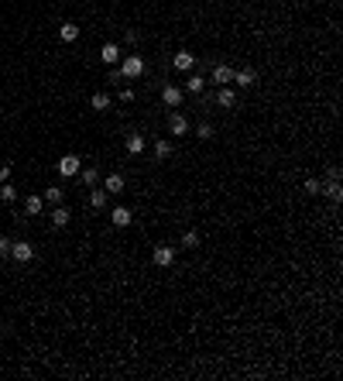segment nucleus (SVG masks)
I'll list each match as a JSON object with an SVG mask.
<instances>
[{"label":"nucleus","instance_id":"nucleus-1","mask_svg":"<svg viewBox=\"0 0 343 381\" xmlns=\"http://www.w3.org/2000/svg\"><path fill=\"white\" fill-rule=\"evenodd\" d=\"M120 76H124V79L144 76V58H141V55H127L124 62H120Z\"/></svg>","mask_w":343,"mask_h":381},{"label":"nucleus","instance_id":"nucleus-2","mask_svg":"<svg viewBox=\"0 0 343 381\" xmlns=\"http://www.w3.org/2000/svg\"><path fill=\"white\" fill-rule=\"evenodd\" d=\"M11 258H14L18 265H28V261L35 258V248H31L28 241H11Z\"/></svg>","mask_w":343,"mask_h":381},{"label":"nucleus","instance_id":"nucleus-3","mask_svg":"<svg viewBox=\"0 0 343 381\" xmlns=\"http://www.w3.org/2000/svg\"><path fill=\"white\" fill-rule=\"evenodd\" d=\"M151 261H154L158 268H172V261H175V248L158 244V248H154V254H151Z\"/></svg>","mask_w":343,"mask_h":381},{"label":"nucleus","instance_id":"nucleus-4","mask_svg":"<svg viewBox=\"0 0 343 381\" xmlns=\"http://www.w3.org/2000/svg\"><path fill=\"white\" fill-rule=\"evenodd\" d=\"M79 165H82L79 155H62V158H58V175L69 179V175H76V172H79Z\"/></svg>","mask_w":343,"mask_h":381},{"label":"nucleus","instance_id":"nucleus-5","mask_svg":"<svg viewBox=\"0 0 343 381\" xmlns=\"http://www.w3.org/2000/svg\"><path fill=\"white\" fill-rule=\"evenodd\" d=\"M161 100H165V107H182L186 93H182L179 86H165V90H161Z\"/></svg>","mask_w":343,"mask_h":381},{"label":"nucleus","instance_id":"nucleus-6","mask_svg":"<svg viewBox=\"0 0 343 381\" xmlns=\"http://www.w3.org/2000/svg\"><path fill=\"white\" fill-rule=\"evenodd\" d=\"M48 220H52V227H69V220H72V213H69L65 206H62V203H58L55 210L48 213Z\"/></svg>","mask_w":343,"mask_h":381},{"label":"nucleus","instance_id":"nucleus-7","mask_svg":"<svg viewBox=\"0 0 343 381\" xmlns=\"http://www.w3.org/2000/svg\"><path fill=\"white\" fill-rule=\"evenodd\" d=\"M168 131L175 134V137H182V134H189V120H186L182 114H172V117H168Z\"/></svg>","mask_w":343,"mask_h":381},{"label":"nucleus","instance_id":"nucleus-8","mask_svg":"<svg viewBox=\"0 0 343 381\" xmlns=\"http://www.w3.org/2000/svg\"><path fill=\"white\" fill-rule=\"evenodd\" d=\"M172 65H175L179 72H189L192 65H196V55H192V52H179V55L172 58Z\"/></svg>","mask_w":343,"mask_h":381},{"label":"nucleus","instance_id":"nucleus-9","mask_svg":"<svg viewBox=\"0 0 343 381\" xmlns=\"http://www.w3.org/2000/svg\"><path fill=\"white\" fill-rule=\"evenodd\" d=\"M319 189L326 192V199H333V203H340L343 199V186H340V179H329L326 186H319Z\"/></svg>","mask_w":343,"mask_h":381},{"label":"nucleus","instance_id":"nucleus-10","mask_svg":"<svg viewBox=\"0 0 343 381\" xmlns=\"http://www.w3.org/2000/svg\"><path fill=\"white\" fill-rule=\"evenodd\" d=\"M41 210H45V199H41L38 192H35V196H28V199H24V213H28V216H38Z\"/></svg>","mask_w":343,"mask_h":381},{"label":"nucleus","instance_id":"nucleus-11","mask_svg":"<svg viewBox=\"0 0 343 381\" xmlns=\"http://www.w3.org/2000/svg\"><path fill=\"white\" fill-rule=\"evenodd\" d=\"M110 220H114V227H131V210H127V206H117L114 213H110Z\"/></svg>","mask_w":343,"mask_h":381},{"label":"nucleus","instance_id":"nucleus-12","mask_svg":"<svg viewBox=\"0 0 343 381\" xmlns=\"http://www.w3.org/2000/svg\"><path fill=\"white\" fill-rule=\"evenodd\" d=\"M103 189H107V196H114V192H124V175H107V182H103Z\"/></svg>","mask_w":343,"mask_h":381},{"label":"nucleus","instance_id":"nucleus-13","mask_svg":"<svg viewBox=\"0 0 343 381\" xmlns=\"http://www.w3.org/2000/svg\"><path fill=\"white\" fill-rule=\"evenodd\" d=\"M216 103H220V107H223V110H230V107H233V103H237V93H233V90H230V86H223V90H220V93H216Z\"/></svg>","mask_w":343,"mask_h":381},{"label":"nucleus","instance_id":"nucleus-14","mask_svg":"<svg viewBox=\"0 0 343 381\" xmlns=\"http://www.w3.org/2000/svg\"><path fill=\"white\" fill-rule=\"evenodd\" d=\"M172 151H175V144H172L168 137H158L154 141V158H168Z\"/></svg>","mask_w":343,"mask_h":381},{"label":"nucleus","instance_id":"nucleus-15","mask_svg":"<svg viewBox=\"0 0 343 381\" xmlns=\"http://www.w3.org/2000/svg\"><path fill=\"white\" fill-rule=\"evenodd\" d=\"M41 199H45V203H52V206H58V203L65 199V189H62V186H48V192H45Z\"/></svg>","mask_w":343,"mask_h":381},{"label":"nucleus","instance_id":"nucleus-16","mask_svg":"<svg viewBox=\"0 0 343 381\" xmlns=\"http://www.w3.org/2000/svg\"><path fill=\"white\" fill-rule=\"evenodd\" d=\"M254 69H237V72H233V83H240V86H244V90H247V86H254Z\"/></svg>","mask_w":343,"mask_h":381},{"label":"nucleus","instance_id":"nucleus-17","mask_svg":"<svg viewBox=\"0 0 343 381\" xmlns=\"http://www.w3.org/2000/svg\"><path fill=\"white\" fill-rule=\"evenodd\" d=\"M58 38H62V41H76L79 38V28L72 24V21H65V24L58 28Z\"/></svg>","mask_w":343,"mask_h":381},{"label":"nucleus","instance_id":"nucleus-18","mask_svg":"<svg viewBox=\"0 0 343 381\" xmlns=\"http://www.w3.org/2000/svg\"><path fill=\"white\" fill-rule=\"evenodd\" d=\"M213 83H233V69L230 65H216L213 69Z\"/></svg>","mask_w":343,"mask_h":381},{"label":"nucleus","instance_id":"nucleus-19","mask_svg":"<svg viewBox=\"0 0 343 381\" xmlns=\"http://www.w3.org/2000/svg\"><path fill=\"white\" fill-rule=\"evenodd\" d=\"M144 151V137H141V134H131V137H127V155H141Z\"/></svg>","mask_w":343,"mask_h":381},{"label":"nucleus","instance_id":"nucleus-20","mask_svg":"<svg viewBox=\"0 0 343 381\" xmlns=\"http://www.w3.org/2000/svg\"><path fill=\"white\" fill-rule=\"evenodd\" d=\"M103 62H107V65H117V62H120V48H117V45H103Z\"/></svg>","mask_w":343,"mask_h":381},{"label":"nucleus","instance_id":"nucleus-21","mask_svg":"<svg viewBox=\"0 0 343 381\" xmlns=\"http://www.w3.org/2000/svg\"><path fill=\"white\" fill-rule=\"evenodd\" d=\"M186 90H189V93H203V90H206V79L203 76H189L186 79Z\"/></svg>","mask_w":343,"mask_h":381},{"label":"nucleus","instance_id":"nucleus-22","mask_svg":"<svg viewBox=\"0 0 343 381\" xmlns=\"http://www.w3.org/2000/svg\"><path fill=\"white\" fill-rule=\"evenodd\" d=\"M103 203H107V189L90 192V206H93V210H103Z\"/></svg>","mask_w":343,"mask_h":381},{"label":"nucleus","instance_id":"nucleus-23","mask_svg":"<svg viewBox=\"0 0 343 381\" xmlns=\"http://www.w3.org/2000/svg\"><path fill=\"white\" fill-rule=\"evenodd\" d=\"M0 199H4V203H14V199H18V189H14L11 182H4V186H0Z\"/></svg>","mask_w":343,"mask_h":381},{"label":"nucleus","instance_id":"nucleus-24","mask_svg":"<svg viewBox=\"0 0 343 381\" xmlns=\"http://www.w3.org/2000/svg\"><path fill=\"white\" fill-rule=\"evenodd\" d=\"M182 248H199V234H196V230H186V234H182Z\"/></svg>","mask_w":343,"mask_h":381},{"label":"nucleus","instance_id":"nucleus-25","mask_svg":"<svg viewBox=\"0 0 343 381\" xmlns=\"http://www.w3.org/2000/svg\"><path fill=\"white\" fill-rule=\"evenodd\" d=\"M110 107V96L107 93H93V110H107Z\"/></svg>","mask_w":343,"mask_h":381},{"label":"nucleus","instance_id":"nucleus-26","mask_svg":"<svg viewBox=\"0 0 343 381\" xmlns=\"http://www.w3.org/2000/svg\"><path fill=\"white\" fill-rule=\"evenodd\" d=\"M196 134H199L203 141H210V137H213V124H206V120H203V124L196 127Z\"/></svg>","mask_w":343,"mask_h":381},{"label":"nucleus","instance_id":"nucleus-27","mask_svg":"<svg viewBox=\"0 0 343 381\" xmlns=\"http://www.w3.org/2000/svg\"><path fill=\"white\" fill-rule=\"evenodd\" d=\"M96 179H100L96 169H82V182H86V186H96Z\"/></svg>","mask_w":343,"mask_h":381},{"label":"nucleus","instance_id":"nucleus-28","mask_svg":"<svg viewBox=\"0 0 343 381\" xmlns=\"http://www.w3.org/2000/svg\"><path fill=\"white\" fill-rule=\"evenodd\" d=\"M319 186H323L319 179H305V192H309V196H319Z\"/></svg>","mask_w":343,"mask_h":381},{"label":"nucleus","instance_id":"nucleus-29","mask_svg":"<svg viewBox=\"0 0 343 381\" xmlns=\"http://www.w3.org/2000/svg\"><path fill=\"white\" fill-rule=\"evenodd\" d=\"M7 254H11V241H7V237H0V258H7Z\"/></svg>","mask_w":343,"mask_h":381},{"label":"nucleus","instance_id":"nucleus-30","mask_svg":"<svg viewBox=\"0 0 343 381\" xmlns=\"http://www.w3.org/2000/svg\"><path fill=\"white\" fill-rule=\"evenodd\" d=\"M120 100H124V103H131V100H134V90H131V86H124V90H120Z\"/></svg>","mask_w":343,"mask_h":381},{"label":"nucleus","instance_id":"nucleus-31","mask_svg":"<svg viewBox=\"0 0 343 381\" xmlns=\"http://www.w3.org/2000/svg\"><path fill=\"white\" fill-rule=\"evenodd\" d=\"M124 38H127V45H137V38H141V35H137L134 28H127V35H124Z\"/></svg>","mask_w":343,"mask_h":381},{"label":"nucleus","instance_id":"nucleus-32","mask_svg":"<svg viewBox=\"0 0 343 381\" xmlns=\"http://www.w3.org/2000/svg\"><path fill=\"white\" fill-rule=\"evenodd\" d=\"M11 179V165H0V182H7Z\"/></svg>","mask_w":343,"mask_h":381}]
</instances>
